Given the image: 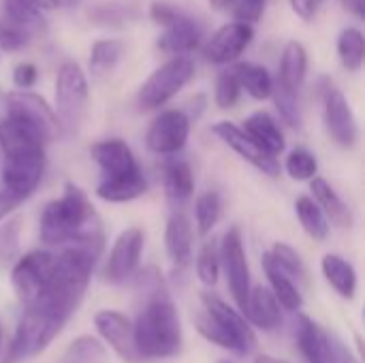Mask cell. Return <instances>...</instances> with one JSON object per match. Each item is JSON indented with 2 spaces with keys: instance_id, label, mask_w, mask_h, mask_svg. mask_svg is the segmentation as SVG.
<instances>
[{
  "instance_id": "1",
  "label": "cell",
  "mask_w": 365,
  "mask_h": 363,
  "mask_svg": "<svg viewBox=\"0 0 365 363\" xmlns=\"http://www.w3.org/2000/svg\"><path fill=\"white\" fill-rule=\"evenodd\" d=\"M135 295L137 319L133 323L135 347L143 359H167L182 351V321L160 270L150 265L137 270Z\"/></svg>"
},
{
  "instance_id": "2",
  "label": "cell",
  "mask_w": 365,
  "mask_h": 363,
  "mask_svg": "<svg viewBox=\"0 0 365 363\" xmlns=\"http://www.w3.org/2000/svg\"><path fill=\"white\" fill-rule=\"evenodd\" d=\"M96 231H103V223L94 205L90 203L88 195L71 182L64 186L62 197L49 201L41 212L38 235L47 246L62 248Z\"/></svg>"
},
{
  "instance_id": "3",
  "label": "cell",
  "mask_w": 365,
  "mask_h": 363,
  "mask_svg": "<svg viewBox=\"0 0 365 363\" xmlns=\"http://www.w3.org/2000/svg\"><path fill=\"white\" fill-rule=\"evenodd\" d=\"M203 312L197 317V332L212 344L235 355H250L257 349V334L244 315L214 293L201 295Z\"/></svg>"
},
{
  "instance_id": "4",
  "label": "cell",
  "mask_w": 365,
  "mask_h": 363,
  "mask_svg": "<svg viewBox=\"0 0 365 363\" xmlns=\"http://www.w3.org/2000/svg\"><path fill=\"white\" fill-rule=\"evenodd\" d=\"M88 77L77 62H64L56 75V116L66 133H77L88 111Z\"/></svg>"
},
{
  "instance_id": "5",
  "label": "cell",
  "mask_w": 365,
  "mask_h": 363,
  "mask_svg": "<svg viewBox=\"0 0 365 363\" xmlns=\"http://www.w3.org/2000/svg\"><path fill=\"white\" fill-rule=\"evenodd\" d=\"M192 77H195V62L188 56H173L141 83L137 92L139 107L145 111L160 109L175 94H180Z\"/></svg>"
},
{
  "instance_id": "6",
  "label": "cell",
  "mask_w": 365,
  "mask_h": 363,
  "mask_svg": "<svg viewBox=\"0 0 365 363\" xmlns=\"http://www.w3.org/2000/svg\"><path fill=\"white\" fill-rule=\"evenodd\" d=\"M45 148H28L4 154L2 165V190L26 201L38 188L45 173Z\"/></svg>"
},
{
  "instance_id": "7",
  "label": "cell",
  "mask_w": 365,
  "mask_h": 363,
  "mask_svg": "<svg viewBox=\"0 0 365 363\" xmlns=\"http://www.w3.org/2000/svg\"><path fill=\"white\" fill-rule=\"evenodd\" d=\"M53 274V255L47 250H32L19 257L11 270V287L24 308L36 304L47 291Z\"/></svg>"
},
{
  "instance_id": "8",
  "label": "cell",
  "mask_w": 365,
  "mask_h": 363,
  "mask_svg": "<svg viewBox=\"0 0 365 363\" xmlns=\"http://www.w3.org/2000/svg\"><path fill=\"white\" fill-rule=\"evenodd\" d=\"M319 92L323 101V120H325L327 135L340 148H346V150L355 148L359 141V124L346 96L329 79L321 81Z\"/></svg>"
},
{
  "instance_id": "9",
  "label": "cell",
  "mask_w": 365,
  "mask_h": 363,
  "mask_svg": "<svg viewBox=\"0 0 365 363\" xmlns=\"http://www.w3.org/2000/svg\"><path fill=\"white\" fill-rule=\"evenodd\" d=\"M218 250H220V270L225 272L231 297L237 310L242 312L252 287H250V267L244 250V240L237 225L227 229V233L218 242Z\"/></svg>"
},
{
  "instance_id": "10",
  "label": "cell",
  "mask_w": 365,
  "mask_h": 363,
  "mask_svg": "<svg viewBox=\"0 0 365 363\" xmlns=\"http://www.w3.org/2000/svg\"><path fill=\"white\" fill-rule=\"evenodd\" d=\"M4 107H6V113L26 120L43 137L45 143H51L64 135L53 107L43 96L30 90H17V92L4 94Z\"/></svg>"
},
{
  "instance_id": "11",
  "label": "cell",
  "mask_w": 365,
  "mask_h": 363,
  "mask_svg": "<svg viewBox=\"0 0 365 363\" xmlns=\"http://www.w3.org/2000/svg\"><path fill=\"white\" fill-rule=\"evenodd\" d=\"M190 137V118L184 109H165L160 111L145 135V143L150 152L158 156H175L184 150Z\"/></svg>"
},
{
  "instance_id": "12",
  "label": "cell",
  "mask_w": 365,
  "mask_h": 363,
  "mask_svg": "<svg viewBox=\"0 0 365 363\" xmlns=\"http://www.w3.org/2000/svg\"><path fill=\"white\" fill-rule=\"evenodd\" d=\"M143 244H145V233L139 227H130V229L122 231L118 235V240L113 242L109 259L105 263V272H103L105 282L122 285V282L130 280L139 270Z\"/></svg>"
},
{
  "instance_id": "13",
  "label": "cell",
  "mask_w": 365,
  "mask_h": 363,
  "mask_svg": "<svg viewBox=\"0 0 365 363\" xmlns=\"http://www.w3.org/2000/svg\"><path fill=\"white\" fill-rule=\"evenodd\" d=\"M212 131H214V135L225 145H229L237 156H242L246 163H250L261 173H265L269 178H278L280 175V163H278V158H274L272 154H267L252 137H248L244 133L242 126H237V124H233L229 120H222V122H216L212 126Z\"/></svg>"
},
{
  "instance_id": "14",
  "label": "cell",
  "mask_w": 365,
  "mask_h": 363,
  "mask_svg": "<svg viewBox=\"0 0 365 363\" xmlns=\"http://www.w3.org/2000/svg\"><path fill=\"white\" fill-rule=\"evenodd\" d=\"M252 39H255V28L250 24L229 21V24L220 26L214 32V36L205 43L203 56L207 62L218 64V66L233 64L246 51V47L252 43Z\"/></svg>"
},
{
  "instance_id": "15",
  "label": "cell",
  "mask_w": 365,
  "mask_h": 363,
  "mask_svg": "<svg viewBox=\"0 0 365 363\" xmlns=\"http://www.w3.org/2000/svg\"><path fill=\"white\" fill-rule=\"evenodd\" d=\"M94 327L109 349L124 363H139L141 357L135 347L133 323L118 310H98L94 315Z\"/></svg>"
},
{
  "instance_id": "16",
  "label": "cell",
  "mask_w": 365,
  "mask_h": 363,
  "mask_svg": "<svg viewBox=\"0 0 365 363\" xmlns=\"http://www.w3.org/2000/svg\"><path fill=\"white\" fill-rule=\"evenodd\" d=\"M295 342L308 363H338V342L308 315H297Z\"/></svg>"
},
{
  "instance_id": "17",
  "label": "cell",
  "mask_w": 365,
  "mask_h": 363,
  "mask_svg": "<svg viewBox=\"0 0 365 363\" xmlns=\"http://www.w3.org/2000/svg\"><path fill=\"white\" fill-rule=\"evenodd\" d=\"M90 154L94 163L103 171L105 178H118V175H128L135 171H141L130 145L122 139H103L90 145Z\"/></svg>"
},
{
  "instance_id": "18",
  "label": "cell",
  "mask_w": 365,
  "mask_h": 363,
  "mask_svg": "<svg viewBox=\"0 0 365 363\" xmlns=\"http://www.w3.org/2000/svg\"><path fill=\"white\" fill-rule=\"evenodd\" d=\"M199 45H201V26L182 9L167 26H163V34L158 36V47L173 56H188Z\"/></svg>"
},
{
  "instance_id": "19",
  "label": "cell",
  "mask_w": 365,
  "mask_h": 363,
  "mask_svg": "<svg viewBox=\"0 0 365 363\" xmlns=\"http://www.w3.org/2000/svg\"><path fill=\"white\" fill-rule=\"evenodd\" d=\"M250 327L261 332H276L282 325V308L267 287H255L248 293L246 306L242 310Z\"/></svg>"
},
{
  "instance_id": "20",
  "label": "cell",
  "mask_w": 365,
  "mask_h": 363,
  "mask_svg": "<svg viewBox=\"0 0 365 363\" xmlns=\"http://www.w3.org/2000/svg\"><path fill=\"white\" fill-rule=\"evenodd\" d=\"M306 75H308V51L299 41H289L280 56V66H278V77L274 79V88L299 96Z\"/></svg>"
},
{
  "instance_id": "21",
  "label": "cell",
  "mask_w": 365,
  "mask_h": 363,
  "mask_svg": "<svg viewBox=\"0 0 365 363\" xmlns=\"http://www.w3.org/2000/svg\"><path fill=\"white\" fill-rule=\"evenodd\" d=\"M192 242H195V229L190 218L182 210H175L165 227V248L169 259L180 267L186 265L192 255Z\"/></svg>"
},
{
  "instance_id": "22",
  "label": "cell",
  "mask_w": 365,
  "mask_h": 363,
  "mask_svg": "<svg viewBox=\"0 0 365 363\" xmlns=\"http://www.w3.org/2000/svg\"><path fill=\"white\" fill-rule=\"evenodd\" d=\"M242 128L248 137H252L274 158H278L287 150L284 133H282L280 124L276 122V118L267 111H255L252 116L246 118Z\"/></svg>"
},
{
  "instance_id": "23",
  "label": "cell",
  "mask_w": 365,
  "mask_h": 363,
  "mask_svg": "<svg viewBox=\"0 0 365 363\" xmlns=\"http://www.w3.org/2000/svg\"><path fill=\"white\" fill-rule=\"evenodd\" d=\"M263 270L269 282V291L274 293V297L278 300L282 310H291V312H299L304 306V297L302 291L297 287V282L274 261V257L269 252H263Z\"/></svg>"
},
{
  "instance_id": "24",
  "label": "cell",
  "mask_w": 365,
  "mask_h": 363,
  "mask_svg": "<svg viewBox=\"0 0 365 363\" xmlns=\"http://www.w3.org/2000/svg\"><path fill=\"white\" fill-rule=\"evenodd\" d=\"M165 195L169 199V203L178 208H182L195 193V173L190 169V165L184 158L178 156H169L165 163Z\"/></svg>"
},
{
  "instance_id": "25",
  "label": "cell",
  "mask_w": 365,
  "mask_h": 363,
  "mask_svg": "<svg viewBox=\"0 0 365 363\" xmlns=\"http://www.w3.org/2000/svg\"><path fill=\"white\" fill-rule=\"evenodd\" d=\"M145 193H148V180L143 171H135V173L118 175V178H105L96 186V197L107 203L135 201Z\"/></svg>"
},
{
  "instance_id": "26",
  "label": "cell",
  "mask_w": 365,
  "mask_h": 363,
  "mask_svg": "<svg viewBox=\"0 0 365 363\" xmlns=\"http://www.w3.org/2000/svg\"><path fill=\"white\" fill-rule=\"evenodd\" d=\"M321 270L329 287L344 300H353L357 295V270L351 261L340 255H325L321 261Z\"/></svg>"
},
{
  "instance_id": "27",
  "label": "cell",
  "mask_w": 365,
  "mask_h": 363,
  "mask_svg": "<svg viewBox=\"0 0 365 363\" xmlns=\"http://www.w3.org/2000/svg\"><path fill=\"white\" fill-rule=\"evenodd\" d=\"M310 190H312V199L325 212L329 223H334L338 227L353 225V214H351L349 205L344 203V199L336 193V188L325 178L317 175L314 180H310Z\"/></svg>"
},
{
  "instance_id": "28",
  "label": "cell",
  "mask_w": 365,
  "mask_h": 363,
  "mask_svg": "<svg viewBox=\"0 0 365 363\" xmlns=\"http://www.w3.org/2000/svg\"><path fill=\"white\" fill-rule=\"evenodd\" d=\"M233 75L237 77V83L242 90H246L255 101L272 98L274 90V77L265 66L252 64V62H235L231 66Z\"/></svg>"
},
{
  "instance_id": "29",
  "label": "cell",
  "mask_w": 365,
  "mask_h": 363,
  "mask_svg": "<svg viewBox=\"0 0 365 363\" xmlns=\"http://www.w3.org/2000/svg\"><path fill=\"white\" fill-rule=\"evenodd\" d=\"M295 214H297V220L302 225V229L317 242H323L327 240L329 235V220L325 216V212L317 205V201L308 195H302L297 197L295 201Z\"/></svg>"
},
{
  "instance_id": "30",
  "label": "cell",
  "mask_w": 365,
  "mask_h": 363,
  "mask_svg": "<svg viewBox=\"0 0 365 363\" xmlns=\"http://www.w3.org/2000/svg\"><path fill=\"white\" fill-rule=\"evenodd\" d=\"M2 11L6 17V24L17 26L32 36L43 30L45 19L41 9L32 0H2Z\"/></svg>"
},
{
  "instance_id": "31",
  "label": "cell",
  "mask_w": 365,
  "mask_h": 363,
  "mask_svg": "<svg viewBox=\"0 0 365 363\" xmlns=\"http://www.w3.org/2000/svg\"><path fill=\"white\" fill-rule=\"evenodd\" d=\"M124 53V45L118 39H98L90 49V71L94 77L109 75Z\"/></svg>"
},
{
  "instance_id": "32",
  "label": "cell",
  "mask_w": 365,
  "mask_h": 363,
  "mask_svg": "<svg viewBox=\"0 0 365 363\" xmlns=\"http://www.w3.org/2000/svg\"><path fill=\"white\" fill-rule=\"evenodd\" d=\"M338 58L342 66L351 73L359 71L365 60V39L359 28H344L338 34Z\"/></svg>"
},
{
  "instance_id": "33",
  "label": "cell",
  "mask_w": 365,
  "mask_h": 363,
  "mask_svg": "<svg viewBox=\"0 0 365 363\" xmlns=\"http://www.w3.org/2000/svg\"><path fill=\"white\" fill-rule=\"evenodd\" d=\"M222 214V201L220 195L216 190H207L203 195H199V199L195 201V220H197V233L201 237L210 235L212 229L218 225Z\"/></svg>"
},
{
  "instance_id": "34",
  "label": "cell",
  "mask_w": 365,
  "mask_h": 363,
  "mask_svg": "<svg viewBox=\"0 0 365 363\" xmlns=\"http://www.w3.org/2000/svg\"><path fill=\"white\" fill-rule=\"evenodd\" d=\"M265 2L267 0H210V4L216 11L229 13L233 17V21H242V24H250V26L263 17Z\"/></svg>"
},
{
  "instance_id": "35",
  "label": "cell",
  "mask_w": 365,
  "mask_h": 363,
  "mask_svg": "<svg viewBox=\"0 0 365 363\" xmlns=\"http://www.w3.org/2000/svg\"><path fill=\"white\" fill-rule=\"evenodd\" d=\"M220 276V250L218 240H205L199 255H197V278L205 287H216Z\"/></svg>"
},
{
  "instance_id": "36",
  "label": "cell",
  "mask_w": 365,
  "mask_h": 363,
  "mask_svg": "<svg viewBox=\"0 0 365 363\" xmlns=\"http://www.w3.org/2000/svg\"><path fill=\"white\" fill-rule=\"evenodd\" d=\"M272 257H274V261L295 280V282H308V267H306V263H304V259L299 257V252L293 248V246H289V244H284V242H276L274 246H272V250H267Z\"/></svg>"
},
{
  "instance_id": "37",
  "label": "cell",
  "mask_w": 365,
  "mask_h": 363,
  "mask_svg": "<svg viewBox=\"0 0 365 363\" xmlns=\"http://www.w3.org/2000/svg\"><path fill=\"white\" fill-rule=\"evenodd\" d=\"M284 171L289 173L291 180H297V182H310L317 178L319 173V160L317 156L306 150V148H295L287 160H284Z\"/></svg>"
},
{
  "instance_id": "38",
  "label": "cell",
  "mask_w": 365,
  "mask_h": 363,
  "mask_svg": "<svg viewBox=\"0 0 365 363\" xmlns=\"http://www.w3.org/2000/svg\"><path fill=\"white\" fill-rule=\"evenodd\" d=\"M103 357H105L103 344L92 336H81L75 342H71V347L64 351L62 359L58 363H101Z\"/></svg>"
},
{
  "instance_id": "39",
  "label": "cell",
  "mask_w": 365,
  "mask_h": 363,
  "mask_svg": "<svg viewBox=\"0 0 365 363\" xmlns=\"http://www.w3.org/2000/svg\"><path fill=\"white\" fill-rule=\"evenodd\" d=\"M242 96V88L237 83V77L233 75L231 68L222 71L216 79V90H214V101L220 109H231L237 105Z\"/></svg>"
},
{
  "instance_id": "40",
  "label": "cell",
  "mask_w": 365,
  "mask_h": 363,
  "mask_svg": "<svg viewBox=\"0 0 365 363\" xmlns=\"http://www.w3.org/2000/svg\"><path fill=\"white\" fill-rule=\"evenodd\" d=\"M272 96H274V103H276V109H278L280 118H282L291 128H299V126H302L299 96L289 94V92H284V90H278V88L272 90Z\"/></svg>"
},
{
  "instance_id": "41",
  "label": "cell",
  "mask_w": 365,
  "mask_h": 363,
  "mask_svg": "<svg viewBox=\"0 0 365 363\" xmlns=\"http://www.w3.org/2000/svg\"><path fill=\"white\" fill-rule=\"evenodd\" d=\"M90 17H92V21H96L101 26H122L124 21H128L133 17V11H128V6L120 4V2H105V4L94 6Z\"/></svg>"
},
{
  "instance_id": "42",
  "label": "cell",
  "mask_w": 365,
  "mask_h": 363,
  "mask_svg": "<svg viewBox=\"0 0 365 363\" xmlns=\"http://www.w3.org/2000/svg\"><path fill=\"white\" fill-rule=\"evenodd\" d=\"M30 39H32L30 32H26L17 26H11L6 21L0 24V47L4 51H17V49L26 47L30 43Z\"/></svg>"
},
{
  "instance_id": "43",
  "label": "cell",
  "mask_w": 365,
  "mask_h": 363,
  "mask_svg": "<svg viewBox=\"0 0 365 363\" xmlns=\"http://www.w3.org/2000/svg\"><path fill=\"white\" fill-rule=\"evenodd\" d=\"M38 79V68L32 62H21L13 68V83L19 90H30Z\"/></svg>"
},
{
  "instance_id": "44",
  "label": "cell",
  "mask_w": 365,
  "mask_h": 363,
  "mask_svg": "<svg viewBox=\"0 0 365 363\" xmlns=\"http://www.w3.org/2000/svg\"><path fill=\"white\" fill-rule=\"evenodd\" d=\"M291 6H293L297 17H302L304 21H312L317 15L319 2L317 0H291Z\"/></svg>"
},
{
  "instance_id": "45",
  "label": "cell",
  "mask_w": 365,
  "mask_h": 363,
  "mask_svg": "<svg viewBox=\"0 0 365 363\" xmlns=\"http://www.w3.org/2000/svg\"><path fill=\"white\" fill-rule=\"evenodd\" d=\"M21 203H24V201H21L19 197L11 195V193H6V190H0V220L6 218L13 210H17Z\"/></svg>"
},
{
  "instance_id": "46",
  "label": "cell",
  "mask_w": 365,
  "mask_h": 363,
  "mask_svg": "<svg viewBox=\"0 0 365 363\" xmlns=\"http://www.w3.org/2000/svg\"><path fill=\"white\" fill-rule=\"evenodd\" d=\"M342 2V6L349 11V13H353L355 17H359V19H364L365 17V0H340Z\"/></svg>"
},
{
  "instance_id": "47",
  "label": "cell",
  "mask_w": 365,
  "mask_h": 363,
  "mask_svg": "<svg viewBox=\"0 0 365 363\" xmlns=\"http://www.w3.org/2000/svg\"><path fill=\"white\" fill-rule=\"evenodd\" d=\"M338 363H359V362L353 357V353H351L342 342H338Z\"/></svg>"
},
{
  "instance_id": "48",
  "label": "cell",
  "mask_w": 365,
  "mask_h": 363,
  "mask_svg": "<svg viewBox=\"0 0 365 363\" xmlns=\"http://www.w3.org/2000/svg\"><path fill=\"white\" fill-rule=\"evenodd\" d=\"M41 11L43 9H56V6H60L62 4V0H32Z\"/></svg>"
},
{
  "instance_id": "49",
  "label": "cell",
  "mask_w": 365,
  "mask_h": 363,
  "mask_svg": "<svg viewBox=\"0 0 365 363\" xmlns=\"http://www.w3.org/2000/svg\"><path fill=\"white\" fill-rule=\"evenodd\" d=\"M255 363H287L282 362V359H278V357H272V355H259Z\"/></svg>"
},
{
  "instance_id": "50",
  "label": "cell",
  "mask_w": 365,
  "mask_h": 363,
  "mask_svg": "<svg viewBox=\"0 0 365 363\" xmlns=\"http://www.w3.org/2000/svg\"><path fill=\"white\" fill-rule=\"evenodd\" d=\"M64 4H68V6H75V4H79V0H62Z\"/></svg>"
},
{
  "instance_id": "51",
  "label": "cell",
  "mask_w": 365,
  "mask_h": 363,
  "mask_svg": "<svg viewBox=\"0 0 365 363\" xmlns=\"http://www.w3.org/2000/svg\"><path fill=\"white\" fill-rule=\"evenodd\" d=\"M218 363H237V362H231V359H220Z\"/></svg>"
},
{
  "instance_id": "52",
  "label": "cell",
  "mask_w": 365,
  "mask_h": 363,
  "mask_svg": "<svg viewBox=\"0 0 365 363\" xmlns=\"http://www.w3.org/2000/svg\"><path fill=\"white\" fill-rule=\"evenodd\" d=\"M0 351H2V327H0Z\"/></svg>"
},
{
  "instance_id": "53",
  "label": "cell",
  "mask_w": 365,
  "mask_h": 363,
  "mask_svg": "<svg viewBox=\"0 0 365 363\" xmlns=\"http://www.w3.org/2000/svg\"><path fill=\"white\" fill-rule=\"evenodd\" d=\"M317 2H319V4H321V2H323V0H317Z\"/></svg>"
}]
</instances>
